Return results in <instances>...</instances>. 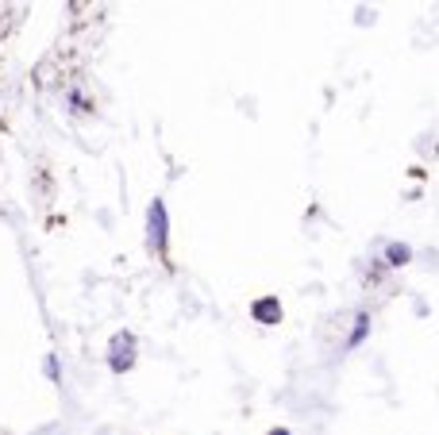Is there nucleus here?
Here are the masks:
<instances>
[{"label":"nucleus","mask_w":439,"mask_h":435,"mask_svg":"<svg viewBox=\"0 0 439 435\" xmlns=\"http://www.w3.org/2000/svg\"><path fill=\"white\" fill-rule=\"evenodd\" d=\"M146 243L158 254H166V247H170V212H166V201H158V196L146 208Z\"/></svg>","instance_id":"f257e3e1"},{"label":"nucleus","mask_w":439,"mask_h":435,"mask_svg":"<svg viewBox=\"0 0 439 435\" xmlns=\"http://www.w3.org/2000/svg\"><path fill=\"white\" fill-rule=\"evenodd\" d=\"M366 335H370V316H366V312H359V316H355V327H351V339H347V347H362V339Z\"/></svg>","instance_id":"39448f33"},{"label":"nucleus","mask_w":439,"mask_h":435,"mask_svg":"<svg viewBox=\"0 0 439 435\" xmlns=\"http://www.w3.org/2000/svg\"><path fill=\"white\" fill-rule=\"evenodd\" d=\"M266 435H293L289 428H274V431H266Z\"/></svg>","instance_id":"0eeeda50"},{"label":"nucleus","mask_w":439,"mask_h":435,"mask_svg":"<svg viewBox=\"0 0 439 435\" xmlns=\"http://www.w3.org/2000/svg\"><path fill=\"white\" fill-rule=\"evenodd\" d=\"M412 247L409 243H386V266H409Z\"/></svg>","instance_id":"20e7f679"},{"label":"nucleus","mask_w":439,"mask_h":435,"mask_svg":"<svg viewBox=\"0 0 439 435\" xmlns=\"http://www.w3.org/2000/svg\"><path fill=\"white\" fill-rule=\"evenodd\" d=\"M135 366V335L132 332H116L108 347V370L112 374H127Z\"/></svg>","instance_id":"f03ea898"},{"label":"nucleus","mask_w":439,"mask_h":435,"mask_svg":"<svg viewBox=\"0 0 439 435\" xmlns=\"http://www.w3.org/2000/svg\"><path fill=\"white\" fill-rule=\"evenodd\" d=\"M250 316H255V324L274 327V324L281 320V305H278V297H258L255 305H250Z\"/></svg>","instance_id":"7ed1b4c3"},{"label":"nucleus","mask_w":439,"mask_h":435,"mask_svg":"<svg viewBox=\"0 0 439 435\" xmlns=\"http://www.w3.org/2000/svg\"><path fill=\"white\" fill-rule=\"evenodd\" d=\"M70 104H73V108H77V112H89V104H85V96H81V93H77V89H70Z\"/></svg>","instance_id":"423d86ee"}]
</instances>
